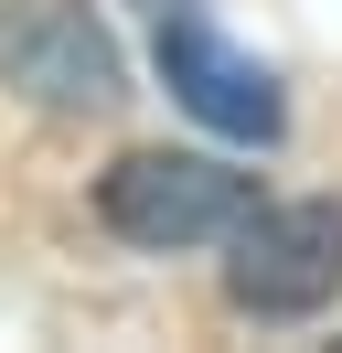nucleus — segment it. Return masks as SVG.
<instances>
[{"label":"nucleus","mask_w":342,"mask_h":353,"mask_svg":"<svg viewBox=\"0 0 342 353\" xmlns=\"http://www.w3.org/2000/svg\"><path fill=\"white\" fill-rule=\"evenodd\" d=\"M235 257H225V300L246 321H310L342 300V203L299 193V203H246L235 214Z\"/></svg>","instance_id":"nucleus-1"},{"label":"nucleus","mask_w":342,"mask_h":353,"mask_svg":"<svg viewBox=\"0 0 342 353\" xmlns=\"http://www.w3.org/2000/svg\"><path fill=\"white\" fill-rule=\"evenodd\" d=\"M246 172H225V161H203V150H128V161H107V182H97V214L118 225L128 246H214V236H235V214H246Z\"/></svg>","instance_id":"nucleus-2"},{"label":"nucleus","mask_w":342,"mask_h":353,"mask_svg":"<svg viewBox=\"0 0 342 353\" xmlns=\"http://www.w3.org/2000/svg\"><path fill=\"white\" fill-rule=\"evenodd\" d=\"M0 75H11L32 108L54 118H97L118 108V43L86 0H11V22H0Z\"/></svg>","instance_id":"nucleus-3"},{"label":"nucleus","mask_w":342,"mask_h":353,"mask_svg":"<svg viewBox=\"0 0 342 353\" xmlns=\"http://www.w3.org/2000/svg\"><path fill=\"white\" fill-rule=\"evenodd\" d=\"M150 22H161V75H171V97H182L203 129H225V139H278V86H268V65H246L192 0H150Z\"/></svg>","instance_id":"nucleus-4"}]
</instances>
